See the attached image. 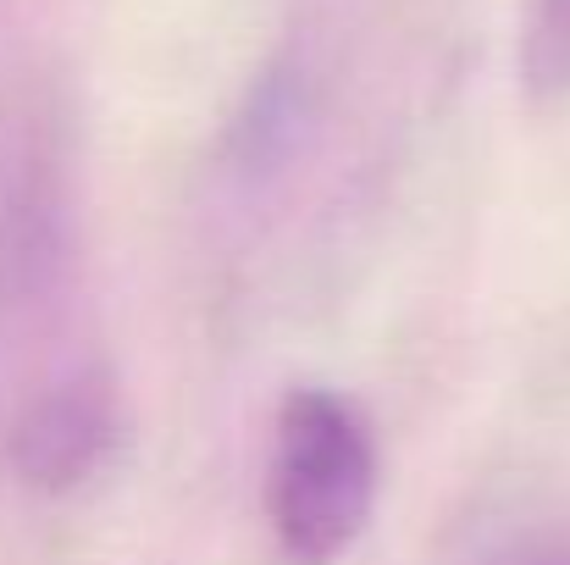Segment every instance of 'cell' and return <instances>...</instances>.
I'll use <instances>...</instances> for the list:
<instances>
[{
	"mask_svg": "<svg viewBox=\"0 0 570 565\" xmlns=\"http://www.w3.org/2000/svg\"><path fill=\"white\" fill-rule=\"evenodd\" d=\"M521 84L538 100L570 95V0H532L521 28Z\"/></svg>",
	"mask_w": 570,
	"mask_h": 565,
	"instance_id": "obj_3",
	"label": "cell"
},
{
	"mask_svg": "<svg viewBox=\"0 0 570 565\" xmlns=\"http://www.w3.org/2000/svg\"><path fill=\"white\" fill-rule=\"evenodd\" d=\"M382 466L366 410L322 382L288 388L266 449V522L288 565L344 561L372 510Z\"/></svg>",
	"mask_w": 570,
	"mask_h": 565,
	"instance_id": "obj_1",
	"label": "cell"
},
{
	"mask_svg": "<svg viewBox=\"0 0 570 565\" xmlns=\"http://www.w3.org/2000/svg\"><path fill=\"white\" fill-rule=\"evenodd\" d=\"M510 565H570V555H527V561H510Z\"/></svg>",
	"mask_w": 570,
	"mask_h": 565,
	"instance_id": "obj_4",
	"label": "cell"
},
{
	"mask_svg": "<svg viewBox=\"0 0 570 565\" xmlns=\"http://www.w3.org/2000/svg\"><path fill=\"white\" fill-rule=\"evenodd\" d=\"M111 444V410L78 388V393H50L28 427L17 432V455H22V471L28 483H45V488H67V483H83L100 455Z\"/></svg>",
	"mask_w": 570,
	"mask_h": 565,
	"instance_id": "obj_2",
	"label": "cell"
}]
</instances>
